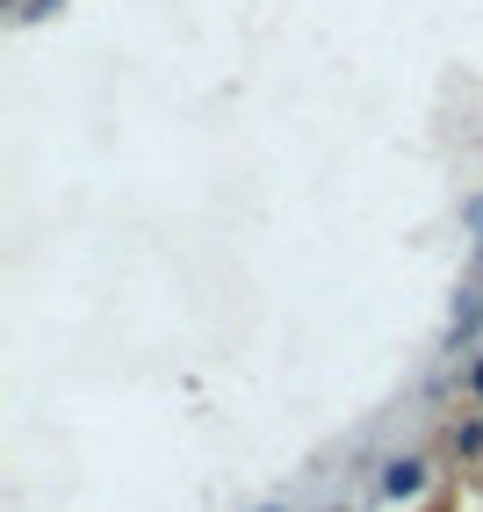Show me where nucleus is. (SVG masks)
<instances>
[{"mask_svg":"<svg viewBox=\"0 0 483 512\" xmlns=\"http://www.w3.org/2000/svg\"><path fill=\"white\" fill-rule=\"evenodd\" d=\"M383 491H390V498H411V491H426V462H390Z\"/></svg>","mask_w":483,"mask_h":512,"instance_id":"obj_1","label":"nucleus"},{"mask_svg":"<svg viewBox=\"0 0 483 512\" xmlns=\"http://www.w3.org/2000/svg\"><path fill=\"white\" fill-rule=\"evenodd\" d=\"M476 325H483V296H476V289H462V303H455V339H469Z\"/></svg>","mask_w":483,"mask_h":512,"instance_id":"obj_2","label":"nucleus"}]
</instances>
